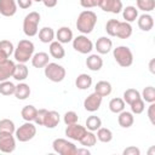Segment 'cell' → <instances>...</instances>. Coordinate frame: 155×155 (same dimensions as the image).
<instances>
[{
  "mask_svg": "<svg viewBox=\"0 0 155 155\" xmlns=\"http://www.w3.org/2000/svg\"><path fill=\"white\" fill-rule=\"evenodd\" d=\"M97 24V15L91 10L80 12L76 19V29L81 34H90Z\"/></svg>",
  "mask_w": 155,
  "mask_h": 155,
  "instance_id": "cell-1",
  "label": "cell"
},
{
  "mask_svg": "<svg viewBox=\"0 0 155 155\" xmlns=\"http://www.w3.org/2000/svg\"><path fill=\"white\" fill-rule=\"evenodd\" d=\"M34 50H35L34 44L28 39H23L18 42L17 47L15 48L13 57L18 63H27L29 59H31L34 54Z\"/></svg>",
  "mask_w": 155,
  "mask_h": 155,
  "instance_id": "cell-2",
  "label": "cell"
},
{
  "mask_svg": "<svg viewBox=\"0 0 155 155\" xmlns=\"http://www.w3.org/2000/svg\"><path fill=\"white\" fill-rule=\"evenodd\" d=\"M39 23H40L39 12L36 11L29 12L23 19V33L29 38L35 36L39 33Z\"/></svg>",
  "mask_w": 155,
  "mask_h": 155,
  "instance_id": "cell-3",
  "label": "cell"
},
{
  "mask_svg": "<svg viewBox=\"0 0 155 155\" xmlns=\"http://www.w3.org/2000/svg\"><path fill=\"white\" fill-rule=\"evenodd\" d=\"M113 56H114V59L116 61V63L122 68H127V67L132 65V63H133L132 51L127 46L121 45V46L115 47L113 50Z\"/></svg>",
  "mask_w": 155,
  "mask_h": 155,
  "instance_id": "cell-4",
  "label": "cell"
},
{
  "mask_svg": "<svg viewBox=\"0 0 155 155\" xmlns=\"http://www.w3.org/2000/svg\"><path fill=\"white\" fill-rule=\"evenodd\" d=\"M44 74H45V76L50 81H52V82H61V81L64 80L67 71H65L64 67H62L61 64L53 63V62L52 63L48 62L45 65V68H44Z\"/></svg>",
  "mask_w": 155,
  "mask_h": 155,
  "instance_id": "cell-5",
  "label": "cell"
},
{
  "mask_svg": "<svg viewBox=\"0 0 155 155\" xmlns=\"http://www.w3.org/2000/svg\"><path fill=\"white\" fill-rule=\"evenodd\" d=\"M35 134H36V126L31 121H25L22 126H19L15 131L16 139L22 143L33 139L35 137Z\"/></svg>",
  "mask_w": 155,
  "mask_h": 155,
  "instance_id": "cell-6",
  "label": "cell"
},
{
  "mask_svg": "<svg viewBox=\"0 0 155 155\" xmlns=\"http://www.w3.org/2000/svg\"><path fill=\"white\" fill-rule=\"evenodd\" d=\"M53 150L59 155H76V145L64 138H56L52 142Z\"/></svg>",
  "mask_w": 155,
  "mask_h": 155,
  "instance_id": "cell-7",
  "label": "cell"
},
{
  "mask_svg": "<svg viewBox=\"0 0 155 155\" xmlns=\"http://www.w3.org/2000/svg\"><path fill=\"white\" fill-rule=\"evenodd\" d=\"M73 48L79 53L87 54V53H91V51L93 50V42L85 34L78 35L76 38L73 39Z\"/></svg>",
  "mask_w": 155,
  "mask_h": 155,
  "instance_id": "cell-8",
  "label": "cell"
},
{
  "mask_svg": "<svg viewBox=\"0 0 155 155\" xmlns=\"http://www.w3.org/2000/svg\"><path fill=\"white\" fill-rule=\"evenodd\" d=\"M16 149V137L13 133L0 132V151L10 154Z\"/></svg>",
  "mask_w": 155,
  "mask_h": 155,
  "instance_id": "cell-9",
  "label": "cell"
},
{
  "mask_svg": "<svg viewBox=\"0 0 155 155\" xmlns=\"http://www.w3.org/2000/svg\"><path fill=\"white\" fill-rule=\"evenodd\" d=\"M102 101H103V97L99 96L98 93L93 92V93L88 94L85 98V101H84V108L87 111H90V113H94V111H97L101 108Z\"/></svg>",
  "mask_w": 155,
  "mask_h": 155,
  "instance_id": "cell-10",
  "label": "cell"
},
{
  "mask_svg": "<svg viewBox=\"0 0 155 155\" xmlns=\"http://www.w3.org/2000/svg\"><path fill=\"white\" fill-rule=\"evenodd\" d=\"M86 131H87V128L85 126H81V125H79L76 122V124H73V125H68L65 131H64V133L69 139L79 142L82 138V136L86 133Z\"/></svg>",
  "mask_w": 155,
  "mask_h": 155,
  "instance_id": "cell-11",
  "label": "cell"
},
{
  "mask_svg": "<svg viewBox=\"0 0 155 155\" xmlns=\"http://www.w3.org/2000/svg\"><path fill=\"white\" fill-rule=\"evenodd\" d=\"M98 6L104 12H110V13H115V15L120 13L124 8L121 0H101Z\"/></svg>",
  "mask_w": 155,
  "mask_h": 155,
  "instance_id": "cell-12",
  "label": "cell"
},
{
  "mask_svg": "<svg viewBox=\"0 0 155 155\" xmlns=\"http://www.w3.org/2000/svg\"><path fill=\"white\" fill-rule=\"evenodd\" d=\"M15 67H16L15 62L8 58L0 62V81H5V80H8L10 78H12Z\"/></svg>",
  "mask_w": 155,
  "mask_h": 155,
  "instance_id": "cell-13",
  "label": "cell"
},
{
  "mask_svg": "<svg viewBox=\"0 0 155 155\" xmlns=\"http://www.w3.org/2000/svg\"><path fill=\"white\" fill-rule=\"evenodd\" d=\"M17 12L16 0H0V13L5 17H12Z\"/></svg>",
  "mask_w": 155,
  "mask_h": 155,
  "instance_id": "cell-14",
  "label": "cell"
},
{
  "mask_svg": "<svg viewBox=\"0 0 155 155\" xmlns=\"http://www.w3.org/2000/svg\"><path fill=\"white\" fill-rule=\"evenodd\" d=\"M94 47L99 54H107L113 48V41L107 36H101L99 39H97Z\"/></svg>",
  "mask_w": 155,
  "mask_h": 155,
  "instance_id": "cell-15",
  "label": "cell"
},
{
  "mask_svg": "<svg viewBox=\"0 0 155 155\" xmlns=\"http://www.w3.org/2000/svg\"><path fill=\"white\" fill-rule=\"evenodd\" d=\"M61 121V115L54 111V110H47L45 119H44V125L46 128H54L56 126H58Z\"/></svg>",
  "mask_w": 155,
  "mask_h": 155,
  "instance_id": "cell-16",
  "label": "cell"
},
{
  "mask_svg": "<svg viewBox=\"0 0 155 155\" xmlns=\"http://www.w3.org/2000/svg\"><path fill=\"white\" fill-rule=\"evenodd\" d=\"M154 27V19L153 16L149 13H143L138 17V28L143 31H150Z\"/></svg>",
  "mask_w": 155,
  "mask_h": 155,
  "instance_id": "cell-17",
  "label": "cell"
},
{
  "mask_svg": "<svg viewBox=\"0 0 155 155\" xmlns=\"http://www.w3.org/2000/svg\"><path fill=\"white\" fill-rule=\"evenodd\" d=\"M56 38H57V41L61 44H68L74 39L73 31L69 27H61L56 33Z\"/></svg>",
  "mask_w": 155,
  "mask_h": 155,
  "instance_id": "cell-18",
  "label": "cell"
},
{
  "mask_svg": "<svg viewBox=\"0 0 155 155\" xmlns=\"http://www.w3.org/2000/svg\"><path fill=\"white\" fill-rule=\"evenodd\" d=\"M30 61L34 68H45V65L50 62V57L46 52H36L33 54Z\"/></svg>",
  "mask_w": 155,
  "mask_h": 155,
  "instance_id": "cell-19",
  "label": "cell"
},
{
  "mask_svg": "<svg viewBox=\"0 0 155 155\" xmlns=\"http://www.w3.org/2000/svg\"><path fill=\"white\" fill-rule=\"evenodd\" d=\"M86 67L92 71H98L103 67V59L99 54H90L86 58Z\"/></svg>",
  "mask_w": 155,
  "mask_h": 155,
  "instance_id": "cell-20",
  "label": "cell"
},
{
  "mask_svg": "<svg viewBox=\"0 0 155 155\" xmlns=\"http://www.w3.org/2000/svg\"><path fill=\"white\" fill-rule=\"evenodd\" d=\"M117 122L119 125L122 127V128H128L133 125L134 122V116L131 111H126V110H122L119 113V116H117Z\"/></svg>",
  "mask_w": 155,
  "mask_h": 155,
  "instance_id": "cell-21",
  "label": "cell"
},
{
  "mask_svg": "<svg viewBox=\"0 0 155 155\" xmlns=\"http://www.w3.org/2000/svg\"><path fill=\"white\" fill-rule=\"evenodd\" d=\"M48 51H50V54L56 58V59H62L64 58L65 56V50L63 47V45L58 41H52L50 42V47H48Z\"/></svg>",
  "mask_w": 155,
  "mask_h": 155,
  "instance_id": "cell-22",
  "label": "cell"
},
{
  "mask_svg": "<svg viewBox=\"0 0 155 155\" xmlns=\"http://www.w3.org/2000/svg\"><path fill=\"white\" fill-rule=\"evenodd\" d=\"M132 35V25L128 22H119L115 36L120 39H128Z\"/></svg>",
  "mask_w": 155,
  "mask_h": 155,
  "instance_id": "cell-23",
  "label": "cell"
},
{
  "mask_svg": "<svg viewBox=\"0 0 155 155\" xmlns=\"http://www.w3.org/2000/svg\"><path fill=\"white\" fill-rule=\"evenodd\" d=\"M28 75H29V70H28L25 63H18V64H16L15 71H13V75H12V78L15 80H17L19 82L21 81H24L28 78Z\"/></svg>",
  "mask_w": 155,
  "mask_h": 155,
  "instance_id": "cell-24",
  "label": "cell"
},
{
  "mask_svg": "<svg viewBox=\"0 0 155 155\" xmlns=\"http://www.w3.org/2000/svg\"><path fill=\"white\" fill-rule=\"evenodd\" d=\"M75 86L79 90H88L92 86V76L85 73L78 75V78L75 79Z\"/></svg>",
  "mask_w": 155,
  "mask_h": 155,
  "instance_id": "cell-25",
  "label": "cell"
},
{
  "mask_svg": "<svg viewBox=\"0 0 155 155\" xmlns=\"http://www.w3.org/2000/svg\"><path fill=\"white\" fill-rule=\"evenodd\" d=\"M30 87L28 84L25 82H19L18 85H16V90H15V97L19 101H24L30 96Z\"/></svg>",
  "mask_w": 155,
  "mask_h": 155,
  "instance_id": "cell-26",
  "label": "cell"
},
{
  "mask_svg": "<svg viewBox=\"0 0 155 155\" xmlns=\"http://www.w3.org/2000/svg\"><path fill=\"white\" fill-rule=\"evenodd\" d=\"M113 91V87H111V84L109 81H105V80H101L96 84L94 86V92L98 93L99 96L102 97H107Z\"/></svg>",
  "mask_w": 155,
  "mask_h": 155,
  "instance_id": "cell-27",
  "label": "cell"
},
{
  "mask_svg": "<svg viewBox=\"0 0 155 155\" xmlns=\"http://www.w3.org/2000/svg\"><path fill=\"white\" fill-rule=\"evenodd\" d=\"M54 30L51 27H44L39 30V40L44 44H50L54 39Z\"/></svg>",
  "mask_w": 155,
  "mask_h": 155,
  "instance_id": "cell-28",
  "label": "cell"
},
{
  "mask_svg": "<svg viewBox=\"0 0 155 155\" xmlns=\"http://www.w3.org/2000/svg\"><path fill=\"white\" fill-rule=\"evenodd\" d=\"M122 17L125 22H134L138 18V8H136V6H126L122 8Z\"/></svg>",
  "mask_w": 155,
  "mask_h": 155,
  "instance_id": "cell-29",
  "label": "cell"
},
{
  "mask_svg": "<svg viewBox=\"0 0 155 155\" xmlns=\"http://www.w3.org/2000/svg\"><path fill=\"white\" fill-rule=\"evenodd\" d=\"M36 113H38V109L34 107V105H25L22 108L21 110V115L22 117L25 120V121H34L35 120V116H36Z\"/></svg>",
  "mask_w": 155,
  "mask_h": 155,
  "instance_id": "cell-30",
  "label": "cell"
},
{
  "mask_svg": "<svg viewBox=\"0 0 155 155\" xmlns=\"http://www.w3.org/2000/svg\"><path fill=\"white\" fill-rule=\"evenodd\" d=\"M96 137H97V139H98L99 142H102V143H109V142H111V139H113V132H111V130L101 126V127L97 130Z\"/></svg>",
  "mask_w": 155,
  "mask_h": 155,
  "instance_id": "cell-31",
  "label": "cell"
},
{
  "mask_svg": "<svg viewBox=\"0 0 155 155\" xmlns=\"http://www.w3.org/2000/svg\"><path fill=\"white\" fill-rule=\"evenodd\" d=\"M125 104H126V103L124 102L122 98L116 97V98L110 99V102H109V109H110L111 113H114V114H119L120 111L125 110Z\"/></svg>",
  "mask_w": 155,
  "mask_h": 155,
  "instance_id": "cell-32",
  "label": "cell"
},
{
  "mask_svg": "<svg viewBox=\"0 0 155 155\" xmlns=\"http://www.w3.org/2000/svg\"><path fill=\"white\" fill-rule=\"evenodd\" d=\"M81 143L82 147H86V148H90V147H93L96 143H97V137L96 134L92 132V131H86V133L82 136V138L79 140Z\"/></svg>",
  "mask_w": 155,
  "mask_h": 155,
  "instance_id": "cell-33",
  "label": "cell"
},
{
  "mask_svg": "<svg viewBox=\"0 0 155 155\" xmlns=\"http://www.w3.org/2000/svg\"><path fill=\"white\" fill-rule=\"evenodd\" d=\"M101 126H102V120H101L98 116L91 115V116H88V117L86 119V125H85V127H86L88 131L94 132V131H97Z\"/></svg>",
  "mask_w": 155,
  "mask_h": 155,
  "instance_id": "cell-34",
  "label": "cell"
},
{
  "mask_svg": "<svg viewBox=\"0 0 155 155\" xmlns=\"http://www.w3.org/2000/svg\"><path fill=\"white\" fill-rule=\"evenodd\" d=\"M15 90H16V85L8 80L5 81H0V94L2 96H11L15 94Z\"/></svg>",
  "mask_w": 155,
  "mask_h": 155,
  "instance_id": "cell-35",
  "label": "cell"
},
{
  "mask_svg": "<svg viewBox=\"0 0 155 155\" xmlns=\"http://www.w3.org/2000/svg\"><path fill=\"white\" fill-rule=\"evenodd\" d=\"M140 98V93L138 90L136 88H127L125 92H124V102L127 103V104H131L132 102H134L136 99Z\"/></svg>",
  "mask_w": 155,
  "mask_h": 155,
  "instance_id": "cell-36",
  "label": "cell"
},
{
  "mask_svg": "<svg viewBox=\"0 0 155 155\" xmlns=\"http://www.w3.org/2000/svg\"><path fill=\"white\" fill-rule=\"evenodd\" d=\"M140 98H142L144 102L154 103V102H155V88H154L153 86H147V87H144L143 91H142Z\"/></svg>",
  "mask_w": 155,
  "mask_h": 155,
  "instance_id": "cell-37",
  "label": "cell"
},
{
  "mask_svg": "<svg viewBox=\"0 0 155 155\" xmlns=\"http://www.w3.org/2000/svg\"><path fill=\"white\" fill-rule=\"evenodd\" d=\"M137 8L143 12H150L155 8V0H136Z\"/></svg>",
  "mask_w": 155,
  "mask_h": 155,
  "instance_id": "cell-38",
  "label": "cell"
},
{
  "mask_svg": "<svg viewBox=\"0 0 155 155\" xmlns=\"http://www.w3.org/2000/svg\"><path fill=\"white\" fill-rule=\"evenodd\" d=\"M15 51V47H13V44L10 41V40H1L0 41V52L6 57L8 58Z\"/></svg>",
  "mask_w": 155,
  "mask_h": 155,
  "instance_id": "cell-39",
  "label": "cell"
},
{
  "mask_svg": "<svg viewBox=\"0 0 155 155\" xmlns=\"http://www.w3.org/2000/svg\"><path fill=\"white\" fill-rule=\"evenodd\" d=\"M16 126L15 122L10 119H2L0 120V132H8V133H15Z\"/></svg>",
  "mask_w": 155,
  "mask_h": 155,
  "instance_id": "cell-40",
  "label": "cell"
},
{
  "mask_svg": "<svg viewBox=\"0 0 155 155\" xmlns=\"http://www.w3.org/2000/svg\"><path fill=\"white\" fill-rule=\"evenodd\" d=\"M130 107H131V113L138 115V114H142V113L144 111V109H145V103H144V101H143L142 98H138V99H136L134 102H132V103L130 104Z\"/></svg>",
  "mask_w": 155,
  "mask_h": 155,
  "instance_id": "cell-41",
  "label": "cell"
},
{
  "mask_svg": "<svg viewBox=\"0 0 155 155\" xmlns=\"http://www.w3.org/2000/svg\"><path fill=\"white\" fill-rule=\"evenodd\" d=\"M120 21L117 19H109L105 24V31L109 36H115L116 34V29H117V24Z\"/></svg>",
  "mask_w": 155,
  "mask_h": 155,
  "instance_id": "cell-42",
  "label": "cell"
},
{
  "mask_svg": "<svg viewBox=\"0 0 155 155\" xmlns=\"http://www.w3.org/2000/svg\"><path fill=\"white\" fill-rule=\"evenodd\" d=\"M78 120H79V116H78V114H76L75 111H73V110L67 111V113L64 114V116H63V121H64V124H65L67 126H68V125L76 124Z\"/></svg>",
  "mask_w": 155,
  "mask_h": 155,
  "instance_id": "cell-43",
  "label": "cell"
},
{
  "mask_svg": "<svg viewBox=\"0 0 155 155\" xmlns=\"http://www.w3.org/2000/svg\"><path fill=\"white\" fill-rule=\"evenodd\" d=\"M47 113V109H39L38 113H36V116H35V120L34 122L39 126H42L44 125V119H45V115Z\"/></svg>",
  "mask_w": 155,
  "mask_h": 155,
  "instance_id": "cell-44",
  "label": "cell"
},
{
  "mask_svg": "<svg viewBox=\"0 0 155 155\" xmlns=\"http://www.w3.org/2000/svg\"><path fill=\"white\" fill-rule=\"evenodd\" d=\"M101 2V0H80V5L84 8H92L98 6Z\"/></svg>",
  "mask_w": 155,
  "mask_h": 155,
  "instance_id": "cell-45",
  "label": "cell"
},
{
  "mask_svg": "<svg viewBox=\"0 0 155 155\" xmlns=\"http://www.w3.org/2000/svg\"><path fill=\"white\" fill-rule=\"evenodd\" d=\"M148 117L151 122V125H155V104L150 103L149 108H148Z\"/></svg>",
  "mask_w": 155,
  "mask_h": 155,
  "instance_id": "cell-46",
  "label": "cell"
},
{
  "mask_svg": "<svg viewBox=\"0 0 155 155\" xmlns=\"http://www.w3.org/2000/svg\"><path fill=\"white\" fill-rule=\"evenodd\" d=\"M124 155H140V150L136 147H127L122 151Z\"/></svg>",
  "mask_w": 155,
  "mask_h": 155,
  "instance_id": "cell-47",
  "label": "cell"
},
{
  "mask_svg": "<svg viewBox=\"0 0 155 155\" xmlns=\"http://www.w3.org/2000/svg\"><path fill=\"white\" fill-rule=\"evenodd\" d=\"M16 2H17V6H19V8L25 10L31 6L33 0H16Z\"/></svg>",
  "mask_w": 155,
  "mask_h": 155,
  "instance_id": "cell-48",
  "label": "cell"
},
{
  "mask_svg": "<svg viewBox=\"0 0 155 155\" xmlns=\"http://www.w3.org/2000/svg\"><path fill=\"white\" fill-rule=\"evenodd\" d=\"M57 2H58V0H42V4H44L46 7H48V8L54 7V6L57 5Z\"/></svg>",
  "mask_w": 155,
  "mask_h": 155,
  "instance_id": "cell-49",
  "label": "cell"
},
{
  "mask_svg": "<svg viewBox=\"0 0 155 155\" xmlns=\"http://www.w3.org/2000/svg\"><path fill=\"white\" fill-rule=\"evenodd\" d=\"M76 154H86V155H90V150L85 147V149H76Z\"/></svg>",
  "mask_w": 155,
  "mask_h": 155,
  "instance_id": "cell-50",
  "label": "cell"
},
{
  "mask_svg": "<svg viewBox=\"0 0 155 155\" xmlns=\"http://www.w3.org/2000/svg\"><path fill=\"white\" fill-rule=\"evenodd\" d=\"M154 64H155V59L153 58L150 62H149V70H150V73H155V69H154Z\"/></svg>",
  "mask_w": 155,
  "mask_h": 155,
  "instance_id": "cell-51",
  "label": "cell"
},
{
  "mask_svg": "<svg viewBox=\"0 0 155 155\" xmlns=\"http://www.w3.org/2000/svg\"><path fill=\"white\" fill-rule=\"evenodd\" d=\"M4 59H6V57H5V56H4V54L0 52V62H2Z\"/></svg>",
  "mask_w": 155,
  "mask_h": 155,
  "instance_id": "cell-52",
  "label": "cell"
},
{
  "mask_svg": "<svg viewBox=\"0 0 155 155\" xmlns=\"http://www.w3.org/2000/svg\"><path fill=\"white\" fill-rule=\"evenodd\" d=\"M33 1H35V2H42V0H33Z\"/></svg>",
  "mask_w": 155,
  "mask_h": 155,
  "instance_id": "cell-53",
  "label": "cell"
}]
</instances>
